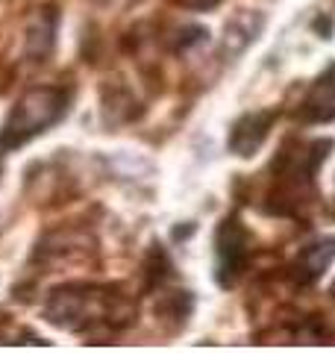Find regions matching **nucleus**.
I'll list each match as a JSON object with an SVG mask.
<instances>
[{
    "mask_svg": "<svg viewBox=\"0 0 335 353\" xmlns=\"http://www.w3.org/2000/svg\"><path fill=\"white\" fill-rule=\"evenodd\" d=\"M44 312L56 327L74 333L121 330L132 321V303L121 292L103 285H62L50 294Z\"/></svg>",
    "mask_w": 335,
    "mask_h": 353,
    "instance_id": "nucleus-1",
    "label": "nucleus"
},
{
    "mask_svg": "<svg viewBox=\"0 0 335 353\" xmlns=\"http://www.w3.org/2000/svg\"><path fill=\"white\" fill-rule=\"evenodd\" d=\"M332 150V141L327 139H288L283 150L276 153V159L271 165L274 171V185H271V194L267 201L271 203V212L279 215H288L294 212L300 203L309 201L312 194V183H315V174L318 168L327 159V153Z\"/></svg>",
    "mask_w": 335,
    "mask_h": 353,
    "instance_id": "nucleus-2",
    "label": "nucleus"
},
{
    "mask_svg": "<svg viewBox=\"0 0 335 353\" xmlns=\"http://www.w3.org/2000/svg\"><path fill=\"white\" fill-rule=\"evenodd\" d=\"M68 97H71L68 88H56V85H36L24 92V97L9 112L3 132H0V148L15 150L24 141L36 139L50 124H56L68 109Z\"/></svg>",
    "mask_w": 335,
    "mask_h": 353,
    "instance_id": "nucleus-3",
    "label": "nucleus"
},
{
    "mask_svg": "<svg viewBox=\"0 0 335 353\" xmlns=\"http://www.w3.org/2000/svg\"><path fill=\"white\" fill-rule=\"evenodd\" d=\"M250 262V233L244 230L241 221L223 218L215 233V277L223 289L236 285L238 277L247 271Z\"/></svg>",
    "mask_w": 335,
    "mask_h": 353,
    "instance_id": "nucleus-4",
    "label": "nucleus"
},
{
    "mask_svg": "<svg viewBox=\"0 0 335 353\" xmlns=\"http://www.w3.org/2000/svg\"><path fill=\"white\" fill-rule=\"evenodd\" d=\"M274 121H276V109H262V112L241 115L230 130V150L241 159L253 157L265 145V139L271 136Z\"/></svg>",
    "mask_w": 335,
    "mask_h": 353,
    "instance_id": "nucleus-5",
    "label": "nucleus"
},
{
    "mask_svg": "<svg viewBox=\"0 0 335 353\" xmlns=\"http://www.w3.org/2000/svg\"><path fill=\"white\" fill-rule=\"evenodd\" d=\"M297 115H300V121H306V124H323V121L335 118V62H329L327 68L318 74V80L309 85Z\"/></svg>",
    "mask_w": 335,
    "mask_h": 353,
    "instance_id": "nucleus-6",
    "label": "nucleus"
},
{
    "mask_svg": "<svg viewBox=\"0 0 335 353\" xmlns=\"http://www.w3.org/2000/svg\"><path fill=\"white\" fill-rule=\"evenodd\" d=\"M265 30V15L262 12H238L227 21L223 27V41H221V53L230 62L241 57L250 44L259 39V32Z\"/></svg>",
    "mask_w": 335,
    "mask_h": 353,
    "instance_id": "nucleus-7",
    "label": "nucleus"
},
{
    "mask_svg": "<svg viewBox=\"0 0 335 353\" xmlns=\"http://www.w3.org/2000/svg\"><path fill=\"white\" fill-rule=\"evenodd\" d=\"M332 259H335V239H323V241H315V245L303 248L292 268L294 283L312 285L315 280H321V274L329 268Z\"/></svg>",
    "mask_w": 335,
    "mask_h": 353,
    "instance_id": "nucleus-8",
    "label": "nucleus"
},
{
    "mask_svg": "<svg viewBox=\"0 0 335 353\" xmlns=\"http://www.w3.org/2000/svg\"><path fill=\"white\" fill-rule=\"evenodd\" d=\"M53 32H56V18L53 9H39L30 21V36H27V53L32 62H44L53 50Z\"/></svg>",
    "mask_w": 335,
    "mask_h": 353,
    "instance_id": "nucleus-9",
    "label": "nucleus"
},
{
    "mask_svg": "<svg viewBox=\"0 0 335 353\" xmlns=\"http://www.w3.org/2000/svg\"><path fill=\"white\" fill-rule=\"evenodd\" d=\"M200 41H206V30L197 27V24H188V27H183V30H176L174 50H185V48H192V44H200Z\"/></svg>",
    "mask_w": 335,
    "mask_h": 353,
    "instance_id": "nucleus-10",
    "label": "nucleus"
},
{
    "mask_svg": "<svg viewBox=\"0 0 335 353\" xmlns=\"http://www.w3.org/2000/svg\"><path fill=\"white\" fill-rule=\"evenodd\" d=\"M180 3L188 9H212V6H218L221 0H180Z\"/></svg>",
    "mask_w": 335,
    "mask_h": 353,
    "instance_id": "nucleus-11",
    "label": "nucleus"
},
{
    "mask_svg": "<svg viewBox=\"0 0 335 353\" xmlns=\"http://www.w3.org/2000/svg\"><path fill=\"white\" fill-rule=\"evenodd\" d=\"M332 294H335V285H332Z\"/></svg>",
    "mask_w": 335,
    "mask_h": 353,
    "instance_id": "nucleus-12",
    "label": "nucleus"
}]
</instances>
